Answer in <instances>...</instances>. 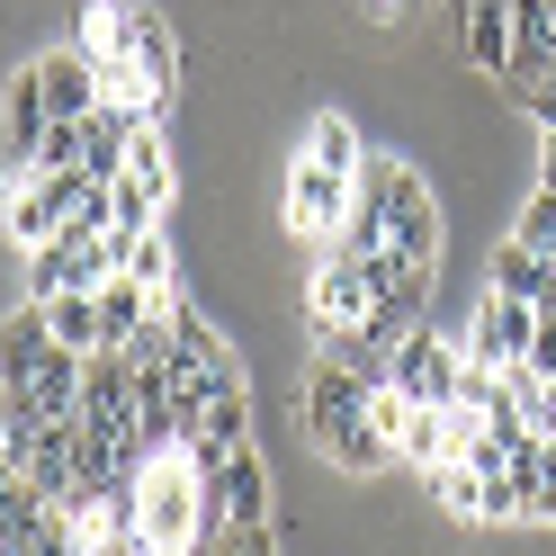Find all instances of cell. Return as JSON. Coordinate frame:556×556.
Here are the masks:
<instances>
[{"instance_id":"cell-13","label":"cell","mask_w":556,"mask_h":556,"mask_svg":"<svg viewBox=\"0 0 556 556\" xmlns=\"http://www.w3.org/2000/svg\"><path fill=\"white\" fill-rule=\"evenodd\" d=\"M494 288H503V296H530V305L556 315V269L530 252V242H503V252H494Z\"/></svg>"},{"instance_id":"cell-22","label":"cell","mask_w":556,"mask_h":556,"mask_svg":"<svg viewBox=\"0 0 556 556\" xmlns=\"http://www.w3.org/2000/svg\"><path fill=\"white\" fill-rule=\"evenodd\" d=\"M476 520H520V484H511V467L476 476Z\"/></svg>"},{"instance_id":"cell-27","label":"cell","mask_w":556,"mask_h":556,"mask_svg":"<svg viewBox=\"0 0 556 556\" xmlns=\"http://www.w3.org/2000/svg\"><path fill=\"white\" fill-rule=\"evenodd\" d=\"M170 556H206V547H170Z\"/></svg>"},{"instance_id":"cell-17","label":"cell","mask_w":556,"mask_h":556,"mask_svg":"<svg viewBox=\"0 0 556 556\" xmlns=\"http://www.w3.org/2000/svg\"><path fill=\"white\" fill-rule=\"evenodd\" d=\"M126 170H135V180H144V189H153L162 206H170V189H180V170H170V144H162V126H144V135H135Z\"/></svg>"},{"instance_id":"cell-9","label":"cell","mask_w":556,"mask_h":556,"mask_svg":"<svg viewBox=\"0 0 556 556\" xmlns=\"http://www.w3.org/2000/svg\"><path fill=\"white\" fill-rule=\"evenodd\" d=\"M144 126H153V117H144V109H117V99H99V109L81 117V170H90L99 189L126 170V153H135V135H144Z\"/></svg>"},{"instance_id":"cell-21","label":"cell","mask_w":556,"mask_h":556,"mask_svg":"<svg viewBox=\"0 0 556 556\" xmlns=\"http://www.w3.org/2000/svg\"><path fill=\"white\" fill-rule=\"evenodd\" d=\"M431 494H440V511H458V520H476V467H467V458H448V467L431 476Z\"/></svg>"},{"instance_id":"cell-12","label":"cell","mask_w":556,"mask_h":556,"mask_svg":"<svg viewBox=\"0 0 556 556\" xmlns=\"http://www.w3.org/2000/svg\"><path fill=\"white\" fill-rule=\"evenodd\" d=\"M46 324H54V341L63 351H109V315H99V288H63V296H46Z\"/></svg>"},{"instance_id":"cell-3","label":"cell","mask_w":556,"mask_h":556,"mask_svg":"<svg viewBox=\"0 0 556 556\" xmlns=\"http://www.w3.org/2000/svg\"><path fill=\"white\" fill-rule=\"evenodd\" d=\"M458 377H467V341H440L431 324L395 341V387H404V404H458Z\"/></svg>"},{"instance_id":"cell-19","label":"cell","mask_w":556,"mask_h":556,"mask_svg":"<svg viewBox=\"0 0 556 556\" xmlns=\"http://www.w3.org/2000/svg\"><path fill=\"white\" fill-rule=\"evenodd\" d=\"M126 278H135V288H153V296H170V242H162V225H153V233H135Z\"/></svg>"},{"instance_id":"cell-14","label":"cell","mask_w":556,"mask_h":556,"mask_svg":"<svg viewBox=\"0 0 556 556\" xmlns=\"http://www.w3.org/2000/svg\"><path fill=\"white\" fill-rule=\"evenodd\" d=\"M135 63H144V81L170 99V81H180V37H170L162 10H135Z\"/></svg>"},{"instance_id":"cell-16","label":"cell","mask_w":556,"mask_h":556,"mask_svg":"<svg viewBox=\"0 0 556 556\" xmlns=\"http://www.w3.org/2000/svg\"><path fill=\"white\" fill-rule=\"evenodd\" d=\"M153 216H162V198L135 180V170H117L109 180V233H153Z\"/></svg>"},{"instance_id":"cell-24","label":"cell","mask_w":556,"mask_h":556,"mask_svg":"<svg viewBox=\"0 0 556 556\" xmlns=\"http://www.w3.org/2000/svg\"><path fill=\"white\" fill-rule=\"evenodd\" d=\"M511 90L539 109V126H556V63H547V73H530V81H511Z\"/></svg>"},{"instance_id":"cell-25","label":"cell","mask_w":556,"mask_h":556,"mask_svg":"<svg viewBox=\"0 0 556 556\" xmlns=\"http://www.w3.org/2000/svg\"><path fill=\"white\" fill-rule=\"evenodd\" d=\"M539 189H556V126L539 135Z\"/></svg>"},{"instance_id":"cell-1","label":"cell","mask_w":556,"mask_h":556,"mask_svg":"<svg viewBox=\"0 0 556 556\" xmlns=\"http://www.w3.org/2000/svg\"><path fill=\"white\" fill-rule=\"evenodd\" d=\"M305 431H315V448L341 476H387L395 467V440L368 422V377L351 359H324L305 377Z\"/></svg>"},{"instance_id":"cell-2","label":"cell","mask_w":556,"mask_h":556,"mask_svg":"<svg viewBox=\"0 0 556 556\" xmlns=\"http://www.w3.org/2000/svg\"><path fill=\"white\" fill-rule=\"evenodd\" d=\"M135 503H144V539L153 556L170 547H198V467H189V448H153L144 467H135Z\"/></svg>"},{"instance_id":"cell-5","label":"cell","mask_w":556,"mask_h":556,"mask_svg":"<svg viewBox=\"0 0 556 556\" xmlns=\"http://www.w3.org/2000/svg\"><path fill=\"white\" fill-rule=\"evenodd\" d=\"M530 341H539V305H530V296L484 288L476 324H467V359H484V368H511L520 351H530Z\"/></svg>"},{"instance_id":"cell-7","label":"cell","mask_w":556,"mask_h":556,"mask_svg":"<svg viewBox=\"0 0 556 556\" xmlns=\"http://www.w3.org/2000/svg\"><path fill=\"white\" fill-rule=\"evenodd\" d=\"M81 413L90 422H117V431H144V413H135V359L117 351V341L81 359Z\"/></svg>"},{"instance_id":"cell-6","label":"cell","mask_w":556,"mask_h":556,"mask_svg":"<svg viewBox=\"0 0 556 556\" xmlns=\"http://www.w3.org/2000/svg\"><path fill=\"white\" fill-rule=\"evenodd\" d=\"M351 216V170H324L315 153H296V180H288V225L305 242H332V225Z\"/></svg>"},{"instance_id":"cell-20","label":"cell","mask_w":556,"mask_h":556,"mask_svg":"<svg viewBox=\"0 0 556 556\" xmlns=\"http://www.w3.org/2000/svg\"><path fill=\"white\" fill-rule=\"evenodd\" d=\"M511 242H530L539 261H556V189H539L530 206H520V225H511Z\"/></svg>"},{"instance_id":"cell-4","label":"cell","mask_w":556,"mask_h":556,"mask_svg":"<svg viewBox=\"0 0 556 556\" xmlns=\"http://www.w3.org/2000/svg\"><path fill=\"white\" fill-rule=\"evenodd\" d=\"M368 305H377L368 269H359V261H341V252H324V261H315V288H305L315 341H332V332H359V324H368Z\"/></svg>"},{"instance_id":"cell-26","label":"cell","mask_w":556,"mask_h":556,"mask_svg":"<svg viewBox=\"0 0 556 556\" xmlns=\"http://www.w3.org/2000/svg\"><path fill=\"white\" fill-rule=\"evenodd\" d=\"M10 484H18V458H10V448H0V503H10Z\"/></svg>"},{"instance_id":"cell-23","label":"cell","mask_w":556,"mask_h":556,"mask_svg":"<svg viewBox=\"0 0 556 556\" xmlns=\"http://www.w3.org/2000/svg\"><path fill=\"white\" fill-rule=\"evenodd\" d=\"M206 556H278V539H269V520H233V530L206 539Z\"/></svg>"},{"instance_id":"cell-8","label":"cell","mask_w":556,"mask_h":556,"mask_svg":"<svg viewBox=\"0 0 556 556\" xmlns=\"http://www.w3.org/2000/svg\"><path fill=\"white\" fill-rule=\"evenodd\" d=\"M27 73H37V90H46V117H90L99 99H109V90H99V63L81 46H54V54L27 63Z\"/></svg>"},{"instance_id":"cell-15","label":"cell","mask_w":556,"mask_h":556,"mask_svg":"<svg viewBox=\"0 0 556 556\" xmlns=\"http://www.w3.org/2000/svg\"><path fill=\"white\" fill-rule=\"evenodd\" d=\"M305 153H315L324 170H351V180H359V162H368V144L351 135V117H315V126H305Z\"/></svg>"},{"instance_id":"cell-10","label":"cell","mask_w":556,"mask_h":556,"mask_svg":"<svg viewBox=\"0 0 556 556\" xmlns=\"http://www.w3.org/2000/svg\"><path fill=\"white\" fill-rule=\"evenodd\" d=\"M458 54L484 81L511 73V0H458Z\"/></svg>"},{"instance_id":"cell-18","label":"cell","mask_w":556,"mask_h":556,"mask_svg":"<svg viewBox=\"0 0 556 556\" xmlns=\"http://www.w3.org/2000/svg\"><path fill=\"white\" fill-rule=\"evenodd\" d=\"M27 170H81V117H46L37 153H27Z\"/></svg>"},{"instance_id":"cell-11","label":"cell","mask_w":556,"mask_h":556,"mask_svg":"<svg viewBox=\"0 0 556 556\" xmlns=\"http://www.w3.org/2000/svg\"><path fill=\"white\" fill-rule=\"evenodd\" d=\"M395 458H404V467H422V476H440L448 458H458V404H413V413H404Z\"/></svg>"}]
</instances>
